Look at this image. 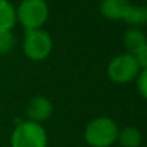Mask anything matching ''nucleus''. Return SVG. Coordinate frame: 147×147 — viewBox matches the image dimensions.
<instances>
[{"mask_svg": "<svg viewBox=\"0 0 147 147\" xmlns=\"http://www.w3.org/2000/svg\"><path fill=\"white\" fill-rule=\"evenodd\" d=\"M54 107L49 98L44 96H36L30 99L26 109L28 120L35 123H43L53 115Z\"/></svg>", "mask_w": 147, "mask_h": 147, "instance_id": "423d86ee", "label": "nucleus"}, {"mask_svg": "<svg viewBox=\"0 0 147 147\" xmlns=\"http://www.w3.org/2000/svg\"><path fill=\"white\" fill-rule=\"evenodd\" d=\"M136 59H137L138 65H140L141 70L142 69H147V43L143 45V48L141 49L138 53L134 54Z\"/></svg>", "mask_w": 147, "mask_h": 147, "instance_id": "4468645a", "label": "nucleus"}, {"mask_svg": "<svg viewBox=\"0 0 147 147\" xmlns=\"http://www.w3.org/2000/svg\"><path fill=\"white\" fill-rule=\"evenodd\" d=\"M22 49L25 56L31 61H44L53 49V40L48 31L43 28L25 31Z\"/></svg>", "mask_w": 147, "mask_h": 147, "instance_id": "20e7f679", "label": "nucleus"}, {"mask_svg": "<svg viewBox=\"0 0 147 147\" xmlns=\"http://www.w3.org/2000/svg\"><path fill=\"white\" fill-rule=\"evenodd\" d=\"M16 23V8L9 0H0V31H12Z\"/></svg>", "mask_w": 147, "mask_h": 147, "instance_id": "1a4fd4ad", "label": "nucleus"}, {"mask_svg": "<svg viewBox=\"0 0 147 147\" xmlns=\"http://www.w3.org/2000/svg\"><path fill=\"white\" fill-rule=\"evenodd\" d=\"M123 43H124V47L127 49V53H130L134 56L147 43V38L141 28L129 27L125 31L124 36H123Z\"/></svg>", "mask_w": 147, "mask_h": 147, "instance_id": "6e6552de", "label": "nucleus"}, {"mask_svg": "<svg viewBox=\"0 0 147 147\" xmlns=\"http://www.w3.org/2000/svg\"><path fill=\"white\" fill-rule=\"evenodd\" d=\"M119 125L114 119L99 116L90 120L84 129V141L90 147H110L117 140Z\"/></svg>", "mask_w": 147, "mask_h": 147, "instance_id": "f257e3e1", "label": "nucleus"}, {"mask_svg": "<svg viewBox=\"0 0 147 147\" xmlns=\"http://www.w3.org/2000/svg\"><path fill=\"white\" fill-rule=\"evenodd\" d=\"M137 89L147 101V69H142L137 76Z\"/></svg>", "mask_w": 147, "mask_h": 147, "instance_id": "ddd939ff", "label": "nucleus"}, {"mask_svg": "<svg viewBox=\"0 0 147 147\" xmlns=\"http://www.w3.org/2000/svg\"><path fill=\"white\" fill-rule=\"evenodd\" d=\"M140 71L136 57L127 52L114 57L107 65V76L115 84H128L136 80Z\"/></svg>", "mask_w": 147, "mask_h": 147, "instance_id": "39448f33", "label": "nucleus"}, {"mask_svg": "<svg viewBox=\"0 0 147 147\" xmlns=\"http://www.w3.org/2000/svg\"><path fill=\"white\" fill-rule=\"evenodd\" d=\"M17 22L22 25L25 31L41 28L49 18V7L45 0H22L18 8Z\"/></svg>", "mask_w": 147, "mask_h": 147, "instance_id": "7ed1b4c3", "label": "nucleus"}, {"mask_svg": "<svg viewBox=\"0 0 147 147\" xmlns=\"http://www.w3.org/2000/svg\"><path fill=\"white\" fill-rule=\"evenodd\" d=\"M12 147H47L48 134L40 123L25 120L16 125L10 136Z\"/></svg>", "mask_w": 147, "mask_h": 147, "instance_id": "f03ea898", "label": "nucleus"}, {"mask_svg": "<svg viewBox=\"0 0 147 147\" xmlns=\"http://www.w3.org/2000/svg\"><path fill=\"white\" fill-rule=\"evenodd\" d=\"M116 142H119L121 147H140L142 143V133L138 128L128 125L119 129Z\"/></svg>", "mask_w": 147, "mask_h": 147, "instance_id": "9b49d317", "label": "nucleus"}, {"mask_svg": "<svg viewBox=\"0 0 147 147\" xmlns=\"http://www.w3.org/2000/svg\"><path fill=\"white\" fill-rule=\"evenodd\" d=\"M16 45V38L12 31H0V56H7Z\"/></svg>", "mask_w": 147, "mask_h": 147, "instance_id": "f8f14e48", "label": "nucleus"}, {"mask_svg": "<svg viewBox=\"0 0 147 147\" xmlns=\"http://www.w3.org/2000/svg\"><path fill=\"white\" fill-rule=\"evenodd\" d=\"M130 7L129 0H101L99 12L105 18L111 21L123 20Z\"/></svg>", "mask_w": 147, "mask_h": 147, "instance_id": "0eeeda50", "label": "nucleus"}, {"mask_svg": "<svg viewBox=\"0 0 147 147\" xmlns=\"http://www.w3.org/2000/svg\"><path fill=\"white\" fill-rule=\"evenodd\" d=\"M123 21L130 26V27H143L147 26V7L146 5H133L128 8Z\"/></svg>", "mask_w": 147, "mask_h": 147, "instance_id": "9d476101", "label": "nucleus"}]
</instances>
